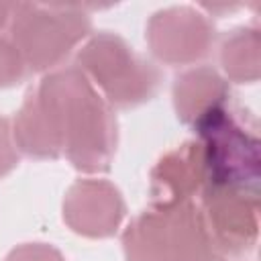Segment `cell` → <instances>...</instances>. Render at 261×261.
Instances as JSON below:
<instances>
[{"mask_svg":"<svg viewBox=\"0 0 261 261\" xmlns=\"http://www.w3.org/2000/svg\"><path fill=\"white\" fill-rule=\"evenodd\" d=\"M53 112L61 145L69 159L84 171H102L110 165L116 128L110 110L92 90L88 77L75 67L53 73L39 90Z\"/></svg>","mask_w":261,"mask_h":261,"instance_id":"6da1fadb","label":"cell"},{"mask_svg":"<svg viewBox=\"0 0 261 261\" xmlns=\"http://www.w3.org/2000/svg\"><path fill=\"white\" fill-rule=\"evenodd\" d=\"M222 65L237 82H255L259 77V35L255 29L232 31L222 45Z\"/></svg>","mask_w":261,"mask_h":261,"instance_id":"8fae6325","label":"cell"},{"mask_svg":"<svg viewBox=\"0 0 261 261\" xmlns=\"http://www.w3.org/2000/svg\"><path fill=\"white\" fill-rule=\"evenodd\" d=\"M206 169L200 143H186L159 161L151 175V198L157 212L190 202V196L204 184Z\"/></svg>","mask_w":261,"mask_h":261,"instance_id":"8992f818","label":"cell"},{"mask_svg":"<svg viewBox=\"0 0 261 261\" xmlns=\"http://www.w3.org/2000/svg\"><path fill=\"white\" fill-rule=\"evenodd\" d=\"M173 94L179 118L194 124L204 112L226 102L228 88L214 69L200 67L177 77Z\"/></svg>","mask_w":261,"mask_h":261,"instance_id":"9c48e42d","label":"cell"},{"mask_svg":"<svg viewBox=\"0 0 261 261\" xmlns=\"http://www.w3.org/2000/svg\"><path fill=\"white\" fill-rule=\"evenodd\" d=\"M16 165V153L10 145V135H8V122L0 118V175L10 171Z\"/></svg>","mask_w":261,"mask_h":261,"instance_id":"5bb4252c","label":"cell"},{"mask_svg":"<svg viewBox=\"0 0 261 261\" xmlns=\"http://www.w3.org/2000/svg\"><path fill=\"white\" fill-rule=\"evenodd\" d=\"M24 75V65L18 51L0 39V86H10Z\"/></svg>","mask_w":261,"mask_h":261,"instance_id":"7c38bea8","label":"cell"},{"mask_svg":"<svg viewBox=\"0 0 261 261\" xmlns=\"http://www.w3.org/2000/svg\"><path fill=\"white\" fill-rule=\"evenodd\" d=\"M128 261H175L163 212H145L124 234Z\"/></svg>","mask_w":261,"mask_h":261,"instance_id":"30bf717a","label":"cell"},{"mask_svg":"<svg viewBox=\"0 0 261 261\" xmlns=\"http://www.w3.org/2000/svg\"><path fill=\"white\" fill-rule=\"evenodd\" d=\"M80 63L102 86L112 104L135 106L149 100L157 88V71L137 57L118 37L100 35L82 53Z\"/></svg>","mask_w":261,"mask_h":261,"instance_id":"3957f363","label":"cell"},{"mask_svg":"<svg viewBox=\"0 0 261 261\" xmlns=\"http://www.w3.org/2000/svg\"><path fill=\"white\" fill-rule=\"evenodd\" d=\"M122 200L118 192L104 181H80L65 200V218L73 230L90 237L112 234L122 218Z\"/></svg>","mask_w":261,"mask_h":261,"instance_id":"52a82bcc","label":"cell"},{"mask_svg":"<svg viewBox=\"0 0 261 261\" xmlns=\"http://www.w3.org/2000/svg\"><path fill=\"white\" fill-rule=\"evenodd\" d=\"M259 196L204 186V222L220 255H243L257 239Z\"/></svg>","mask_w":261,"mask_h":261,"instance_id":"277c9868","label":"cell"},{"mask_svg":"<svg viewBox=\"0 0 261 261\" xmlns=\"http://www.w3.org/2000/svg\"><path fill=\"white\" fill-rule=\"evenodd\" d=\"M194 128L200 137L206 179L204 186L232 188L259 196V139L243 124L226 102L204 112Z\"/></svg>","mask_w":261,"mask_h":261,"instance_id":"7a4b0ae2","label":"cell"},{"mask_svg":"<svg viewBox=\"0 0 261 261\" xmlns=\"http://www.w3.org/2000/svg\"><path fill=\"white\" fill-rule=\"evenodd\" d=\"M16 141L35 157H57L63 149L57 120L39 94H31L16 118Z\"/></svg>","mask_w":261,"mask_h":261,"instance_id":"ba28073f","label":"cell"},{"mask_svg":"<svg viewBox=\"0 0 261 261\" xmlns=\"http://www.w3.org/2000/svg\"><path fill=\"white\" fill-rule=\"evenodd\" d=\"M8 261H61V257L51 247L27 245V247H20L18 251H14L8 257Z\"/></svg>","mask_w":261,"mask_h":261,"instance_id":"4fadbf2b","label":"cell"},{"mask_svg":"<svg viewBox=\"0 0 261 261\" xmlns=\"http://www.w3.org/2000/svg\"><path fill=\"white\" fill-rule=\"evenodd\" d=\"M20 8L27 14L14 18V39L35 69H45L57 63L90 27V20L80 14L51 16L41 14L33 6Z\"/></svg>","mask_w":261,"mask_h":261,"instance_id":"5b68a950","label":"cell"}]
</instances>
